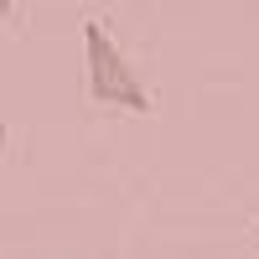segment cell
I'll return each mask as SVG.
<instances>
[{
  "label": "cell",
  "instance_id": "cell-3",
  "mask_svg": "<svg viewBox=\"0 0 259 259\" xmlns=\"http://www.w3.org/2000/svg\"><path fill=\"white\" fill-rule=\"evenodd\" d=\"M0 150H6V124H0Z\"/></svg>",
  "mask_w": 259,
  "mask_h": 259
},
{
  "label": "cell",
  "instance_id": "cell-1",
  "mask_svg": "<svg viewBox=\"0 0 259 259\" xmlns=\"http://www.w3.org/2000/svg\"><path fill=\"white\" fill-rule=\"evenodd\" d=\"M83 62H89V94L94 104H104V109H124V114H150L156 109V99H150V89L135 78V68H130V57L119 52V41L104 31V21H83Z\"/></svg>",
  "mask_w": 259,
  "mask_h": 259
},
{
  "label": "cell",
  "instance_id": "cell-2",
  "mask_svg": "<svg viewBox=\"0 0 259 259\" xmlns=\"http://www.w3.org/2000/svg\"><path fill=\"white\" fill-rule=\"evenodd\" d=\"M0 21H16V0H0Z\"/></svg>",
  "mask_w": 259,
  "mask_h": 259
}]
</instances>
